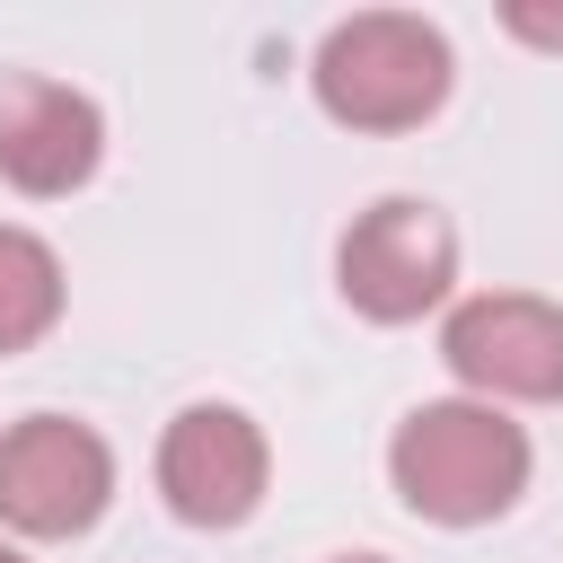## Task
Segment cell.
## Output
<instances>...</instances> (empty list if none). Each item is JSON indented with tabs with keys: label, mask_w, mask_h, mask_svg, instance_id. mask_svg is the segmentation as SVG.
<instances>
[{
	"label": "cell",
	"mask_w": 563,
	"mask_h": 563,
	"mask_svg": "<svg viewBox=\"0 0 563 563\" xmlns=\"http://www.w3.org/2000/svg\"><path fill=\"white\" fill-rule=\"evenodd\" d=\"M387 475H396L405 510H422L440 528H475L528 493V431L501 422L493 405H413L396 422Z\"/></svg>",
	"instance_id": "cell-1"
},
{
	"label": "cell",
	"mask_w": 563,
	"mask_h": 563,
	"mask_svg": "<svg viewBox=\"0 0 563 563\" xmlns=\"http://www.w3.org/2000/svg\"><path fill=\"white\" fill-rule=\"evenodd\" d=\"M449 97V35L405 9H361L317 44V106L352 132H413Z\"/></svg>",
	"instance_id": "cell-2"
},
{
	"label": "cell",
	"mask_w": 563,
	"mask_h": 563,
	"mask_svg": "<svg viewBox=\"0 0 563 563\" xmlns=\"http://www.w3.org/2000/svg\"><path fill=\"white\" fill-rule=\"evenodd\" d=\"M334 273H343V299H352L361 317L405 325V317H422V308L449 299V282H457V238H449V220H440L431 202L387 194V202H369V211L343 229Z\"/></svg>",
	"instance_id": "cell-3"
},
{
	"label": "cell",
	"mask_w": 563,
	"mask_h": 563,
	"mask_svg": "<svg viewBox=\"0 0 563 563\" xmlns=\"http://www.w3.org/2000/svg\"><path fill=\"white\" fill-rule=\"evenodd\" d=\"M114 493V457L88 422L70 413H26L18 431H0V519L18 537H79L97 528Z\"/></svg>",
	"instance_id": "cell-4"
},
{
	"label": "cell",
	"mask_w": 563,
	"mask_h": 563,
	"mask_svg": "<svg viewBox=\"0 0 563 563\" xmlns=\"http://www.w3.org/2000/svg\"><path fill=\"white\" fill-rule=\"evenodd\" d=\"M158 493L185 528H238L264 501V431L238 405H185L158 440Z\"/></svg>",
	"instance_id": "cell-5"
},
{
	"label": "cell",
	"mask_w": 563,
	"mask_h": 563,
	"mask_svg": "<svg viewBox=\"0 0 563 563\" xmlns=\"http://www.w3.org/2000/svg\"><path fill=\"white\" fill-rule=\"evenodd\" d=\"M449 369L484 396H519V405H554L563 396V308L528 299V290H493L466 299L440 334Z\"/></svg>",
	"instance_id": "cell-6"
},
{
	"label": "cell",
	"mask_w": 563,
	"mask_h": 563,
	"mask_svg": "<svg viewBox=\"0 0 563 563\" xmlns=\"http://www.w3.org/2000/svg\"><path fill=\"white\" fill-rule=\"evenodd\" d=\"M106 123L79 88L35 79V70H0V176L18 194H70L97 176Z\"/></svg>",
	"instance_id": "cell-7"
},
{
	"label": "cell",
	"mask_w": 563,
	"mask_h": 563,
	"mask_svg": "<svg viewBox=\"0 0 563 563\" xmlns=\"http://www.w3.org/2000/svg\"><path fill=\"white\" fill-rule=\"evenodd\" d=\"M62 317V264L44 238L0 229V352H26L44 325Z\"/></svg>",
	"instance_id": "cell-8"
},
{
	"label": "cell",
	"mask_w": 563,
	"mask_h": 563,
	"mask_svg": "<svg viewBox=\"0 0 563 563\" xmlns=\"http://www.w3.org/2000/svg\"><path fill=\"white\" fill-rule=\"evenodd\" d=\"M510 35H528V44H563V18H554V9H510Z\"/></svg>",
	"instance_id": "cell-9"
},
{
	"label": "cell",
	"mask_w": 563,
	"mask_h": 563,
	"mask_svg": "<svg viewBox=\"0 0 563 563\" xmlns=\"http://www.w3.org/2000/svg\"><path fill=\"white\" fill-rule=\"evenodd\" d=\"M343 563H387V554H343Z\"/></svg>",
	"instance_id": "cell-10"
},
{
	"label": "cell",
	"mask_w": 563,
	"mask_h": 563,
	"mask_svg": "<svg viewBox=\"0 0 563 563\" xmlns=\"http://www.w3.org/2000/svg\"><path fill=\"white\" fill-rule=\"evenodd\" d=\"M0 563H26V554H9V545H0Z\"/></svg>",
	"instance_id": "cell-11"
}]
</instances>
